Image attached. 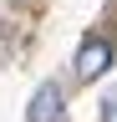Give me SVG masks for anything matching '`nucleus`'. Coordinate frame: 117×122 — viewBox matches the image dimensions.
<instances>
[{"label":"nucleus","instance_id":"1","mask_svg":"<svg viewBox=\"0 0 117 122\" xmlns=\"http://www.w3.org/2000/svg\"><path fill=\"white\" fill-rule=\"evenodd\" d=\"M107 66H112V46L107 41H86L76 51V76H81V81H97Z\"/></svg>","mask_w":117,"mask_h":122},{"label":"nucleus","instance_id":"2","mask_svg":"<svg viewBox=\"0 0 117 122\" xmlns=\"http://www.w3.org/2000/svg\"><path fill=\"white\" fill-rule=\"evenodd\" d=\"M61 86L56 81H41L36 86V97H31V122H61Z\"/></svg>","mask_w":117,"mask_h":122}]
</instances>
